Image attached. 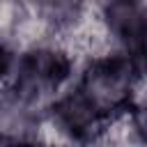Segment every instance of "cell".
<instances>
[{"instance_id":"6da1fadb","label":"cell","mask_w":147,"mask_h":147,"mask_svg":"<svg viewBox=\"0 0 147 147\" xmlns=\"http://www.w3.org/2000/svg\"><path fill=\"white\" fill-rule=\"evenodd\" d=\"M76 55L60 41H39L28 46L14 62L9 87L30 103L57 94L74 76Z\"/></svg>"},{"instance_id":"7a4b0ae2","label":"cell","mask_w":147,"mask_h":147,"mask_svg":"<svg viewBox=\"0 0 147 147\" xmlns=\"http://www.w3.org/2000/svg\"><path fill=\"white\" fill-rule=\"evenodd\" d=\"M48 115L53 129L67 136L69 140H99L106 126L103 115L83 94L78 85H74L62 94H55V99L48 106Z\"/></svg>"},{"instance_id":"3957f363","label":"cell","mask_w":147,"mask_h":147,"mask_svg":"<svg viewBox=\"0 0 147 147\" xmlns=\"http://www.w3.org/2000/svg\"><path fill=\"white\" fill-rule=\"evenodd\" d=\"M96 18L115 48L131 55L145 53V7L142 0H101Z\"/></svg>"},{"instance_id":"277c9868","label":"cell","mask_w":147,"mask_h":147,"mask_svg":"<svg viewBox=\"0 0 147 147\" xmlns=\"http://www.w3.org/2000/svg\"><path fill=\"white\" fill-rule=\"evenodd\" d=\"M25 7L48 32L60 34L87 16L90 0H25Z\"/></svg>"},{"instance_id":"5b68a950","label":"cell","mask_w":147,"mask_h":147,"mask_svg":"<svg viewBox=\"0 0 147 147\" xmlns=\"http://www.w3.org/2000/svg\"><path fill=\"white\" fill-rule=\"evenodd\" d=\"M14 62H16V55H14L11 46H9L5 39H0V83L11 74Z\"/></svg>"}]
</instances>
